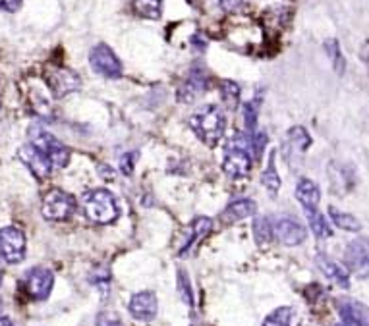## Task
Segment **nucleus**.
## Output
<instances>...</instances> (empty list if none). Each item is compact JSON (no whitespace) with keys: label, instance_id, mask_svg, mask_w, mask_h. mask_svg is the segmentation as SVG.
Listing matches in <instances>:
<instances>
[{"label":"nucleus","instance_id":"f257e3e1","mask_svg":"<svg viewBox=\"0 0 369 326\" xmlns=\"http://www.w3.org/2000/svg\"><path fill=\"white\" fill-rule=\"evenodd\" d=\"M224 114L217 105H207V107L197 108L192 118H189V127L199 140L209 147H215L224 135Z\"/></svg>","mask_w":369,"mask_h":326},{"label":"nucleus","instance_id":"f03ea898","mask_svg":"<svg viewBox=\"0 0 369 326\" xmlns=\"http://www.w3.org/2000/svg\"><path fill=\"white\" fill-rule=\"evenodd\" d=\"M81 206H83V213L91 222L103 224V226L116 222L118 214H120L118 201L108 189H91V191H88L81 199Z\"/></svg>","mask_w":369,"mask_h":326},{"label":"nucleus","instance_id":"7ed1b4c3","mask_svg":"<svg viewBox=\"0 0 369 326\" xmlns=\"http://www.w3.org/2000/svg\"><path fill=\"white\" fill-rule=\"evenodd\" d=\"M249 135L236 133L234 137L227 143V153L222 159V170L230 178H244L251 170V153H249Z\"/></svg>","mask_w":369,"mask_h":326},{"label":"nucleus","instance_id":"20e7f679","mask_svg":"<svg viewBox=\"0 0 369 326\" xmlns=\"http://www.w3.org/2000/svg\"><path fill=\"white\" fill-rule=\"evenodd\" d=\"M29 135H31V143L37 149H41L43 154L47 157L51 167L64 168L70 162V151H68V147L56 140L54 135L43 132L41 127H31Z\"/></svg>","mask_w":369,"mask_h":326},{"label":"nucleus","instance_id":"39448f33","mask_svg":"<svg viewBox=\"0 0 369 326\" xmlns=\"http://www.w3.org/2000/svg\"><path fill=\"white\" fill-rule=\"evenodd\" d=\"M76 211V199L62 189H51L45 199H43V206L41 213L43 219L51 220V222H64L68 220Z\"/></svg>","mask_w":369,"mask_h":326},{"label":"nucleus","instance_id":"423d86ee","mask_svg":"<svg viewBox=\"0 0 369 326\" xmlns=\"http://www.w3.org/2000/svg\"><path fill=\"white\" fill-rule=\"evenodd\" d=\"M89 66L95 73H99L107 80H118L122 78V62L118 61V56L115 54V51L105 45V43H99L91 48L89 53Z\"/></svg>","mask_w":369,"mask_h":326},{"label":"nucleus","instance_id":"0eeeda50","mask_svg":"<svg viewBox=\"0 0 369 326\" xmlns=\"http://www.w3.org/2000/svg\"><path fill=\"white\" fill-rule=\"evenodd\" d=\"M45 80H47L48 91L53 93L54 99H64L66 95L74 93V91H78L81 87L80 75L74 70H70V68H48Z\"/></svg>","mask_w":369,"mask_h":326},{"label":"nucleus","instance_id":"6e6552de","mask_svg":"<svg viewBox=\"0 0 369 326\" xmlns=\"http://www.w3.org/2000/svg\"><path fill=\"white\" fill-rule=\"evenodd\" d=\"M0 257L8 265H18L26 257V233L16 226L0 228Z\"/></svg>","mask_w":369,"mask_h":326},{"label":"nucleus","instance_id":"1a4fd4ad","mask_svg":"<svg viewBox=\"0 0 369 326\" xmlns=\"http://www.w3.org/2000/svg\"><path fill=\"white\" fill-rule=\"evenodd\" d=\"M24 284H26V292L31 300L43 301L53 292L54 274L45 266H35L31 270H27Z\"/></svg>","mask_w":369,"mask_h":326},{"label":"nucleus","instance_id":"9d476101","mask_svg":"<svg viewBox=\"0 0 369 326\" xmlns=\"http://www.w3.org/2000/svg\"><path fill=\"white\" fill-rule=\"evenodd\" d=\"M209 87V78H207V72L203 70L202 66H194L189 70L188 78L182 81V85L178 87V100L184 102V105H189V102H194L199 95H203L207 91Z\"/></svg>","mask_w":369,"mask_h":326},{"label":"nucleus","instance_id":"9b49d317","mask_svg":"<svg viewBox=\"0 0 369 326\" xmlns=\"http://www.w3.org/2000/svg\"><path fill=\"white\" fill-rule=\"evenodd\" d=\"M18 157H20L21 162L31 170V174H33L35 178H39V180H45L48 174H51V170H53V167H51V162H48L47 157H45L43 151L37 149L33 143H26V145H21L20 151H18Z\"/></svg>","mask_w":369,"mask_h":326},{"label":"nucleus","instance_id":"f8f14e48","mask_svg":"<svg viewBox=\"0 0 369 326\" xmlns=\"http://www.w3.org/2000/svg\"><path fill=\"white\" fill-rule=\"evenodd\" d=\"M128 311L137 320H153L159 311V301L153 292H137L130 298Z\"/></svg>","mask_w":369,"mask_h":326},{"label":"nucleus","instance_id":"ddd939ff","mask_svg":"<svg viewBox=\"0 0 369 326\" xmlns=\"http://www.w3.org/2000/svg\"><path fill=\"white\" fill-rule=\"evenodd\" d=\"M273 236H276V240L281 241L282 246L286 247H294V246H300L306 241V228L300 224V222H296L292 219H282L276 222V226L273 228Z\"/></svg>","mask_w":369,"mask_h":326},{"label":"nucleus","instance_id":"4468645a","mask_svg":"<svg viewBox=\"0 0 369 326\" xmlns=\"http://www.w3.org/2000/svg\"><path fill=\"white\" fill-rule=\"evenodd\" d=\"M338 313L348 326H368V311L354 300H338Z\"/></svg>","mask_w":369,"mask_h":326},{"label":"nucleus","instance_id":"2eb2a0df","mask_svg":"<svg viewBox=\"0 0 369 326\" xmlns=\"http://www.w3.org/2000/svg\"><path fill=\"white\" fill-rule=\"evenodd\" d=\"M309 145H311V137H309V133L306 132V127H302V126L290 127L289 133H286V145H284L286 159L290 160L292 154L302 157V154L308 151Z\"/></svg>","mask_w":369,"mask_h":326},{"label":"nucleus","instance_id":"dca6fc26","mask_svg":"<svg viewBox=\"0 0 369 326\" xmlns=\"http://www.w3.org/2000/svg\"><path fill=\"white\" fill-rule=\"evenodd\" d=\"M257 213V205L255 201L251 199H236L232 201L221 214V220L224 224H232V222H238V220L248 219V216H254Z\"/></svg>","mask_w":369,"mask_h":326},{"label":"nucleus","instance_id":"f3484780","mask_svg":"<svg viewBox=\"0 0 369 326\" xmlns=\"http://www.w3.org/2000/svg\"><path fill=\"white\" fill-rule=\"evenodd\" d=\"M296 199L303 206V211H313L319 205L321 191H319L317 184H313L308 178H300L298 186H296Z\"/></svg>","mask_w":369,"mask_h":326},{"label":"nucleus","instance_id":"a211bd4d","mask_svg":"<svg viewBox=\"0 0 369 326\" xmlns=\"http://www.w3.org/2000/svg\"><path fill=\"white\" fill-rule=\"evenodd\" d=\"M344 259L352 270H362V268L365 270L368 268V241H365V238L352 241L344 251Z\"/></svg>","mask_w":369,"mask_h":326},{"label":"nucleus","instance_id":"6ab92c4d","mask_svg":"<svg viewBox=\"0 0 369 326\" xmlns=\"http://www.w3.org/2000/svg\"><path fill=\"white\" fill-rule=\"evenodd\" d=\"M317 266L321 268V273L327 276L329 280H333L335 284H338L341 288H348L350 286V278L348 273L344 270L343 266L335 263V261L327 259L325 255H317Z\"/></svg>","mask_w":369,"mask_h":326},{"label":"nucleus","instance_id":"aec40b11","mask_svg":"<svg viewBox=\"0 0 369 326\" xmlns=\"http://www.w3.org/2000/svg\"><path fill=\"white\" fill-rule=\"evenodd\" d=\"M211 228H213V220L207 219V216H199V219L194 220V224H192V232H189V238L188 241L184 243V247L180 249V255H186L189 253L192 249H194L199 241L205 238V236H209V232H211Z\"/></svg>","mask_w":369,"mask_h":326},{"label":"nucleus","instance_id":"412c9836","mask_svg":"<svg viewBox=\"0 0 369 326\" xmlns=\"http://www.w3.org/2000/svg\"><path fill=\"white\" fill-rule=\"evenodd\" d=\"M300 325V315L294 307H279L273 313L267 315L263 320V326H298Z\"/></svg>","mask_w":369,"mask_h":326},{"label":"nucleus","instance_id":"4be33fe9","mask_svg":"<svg viewBox=\"0 0 369 326\" xmlns=\"http://www.w3.org/2000/svg\"><path fill=\"white\" fill-rule=\"evenodd\" d=\"M132 8L140 18L145 20H161L162 0H132Z\"/></svg>","mask_w":369,"mask_h":326},{"label":"nucleus","instance_id":"5701e85b","mask_svg":"<svg viewBox=\"0 0 369 326\" xmlns=\"http://www.w3.org/2000/svg\"><path fill=\"white\" fill-rule=\"evenodd\" d=\"M329 214L331 220L344 232H360L362 230V222L356 216H352V214L343 213V211H338L335 206H329Z\"/></svg>","mask_w":369,"mask_h":326},{"label":"nucleus","instance_id":"b1692460","mask_svg":"<svg viewBox=\"0 0 369 326\" xmlns=\"http://www.w3.org/2000/svg\"><path fill=\"white\" fill-rule=\"evenodd\" d=\"M306 214H308L309 226H311V230H313V233H316V238L327 240V238L333 236V230H331L329 222H327V219H325V214L319 213L317 209H313V211H306Z\"/></svg>","mask_w":369,"mask_h":326},{"label":"nucleus","instance_id":"393cba45","mask_svg":"<svg viewBox=\"0 0 369 326\" xmlns=\"http://www.w3.org/2000/svg\"><path fill=\"white\" fill-rule=\"evenodd\" d=\"M254 240L259 247H267L271 241H273V224L269 219H259L254 220Z\"/></svg>","mask_w":369,"mask_h":326},{"label":"nucleus","instance_id":"a878e982","mask_svg":"<svg viewBox=\"0 0 369 326\" xmlns=\"http://www.w3.org/2000/svg\"><path fill=\"white\" fill-rule=\"evenodd\" d=\"M221 99H222V102H224V107L229 108V110H236L238 102H240V85L230 80L222 81Z\"/></svg>","mask_w":369,"mask_h":326},{"label":"nucleus","instance_id":"bb28decb","mask_svg":"<svg viewBox=\"0 0 369 326\" xmlns=\"http://www.w3.org/2000/svg\"><path fill=\"white\" fill-rule=\"evenodd\" d=\"M261 182H263V186L267 187L271 194H276V191H279V187H281V178H279V172H276V167H275V153L269 154L267 168L263 170Z\"/></svg>","mask_w":369,"mask_h":326},{"label":"nucleus","instance_id":"cd10ccee","mask_svg":"<svg viewBox=\"0 0 369 326\" xmlns=\"http://www.w3.org/2000/svg\"><path fill=\"white\" fill-rule=\"evenodd\" d=\"M325 51H327V54H329L335 72L338 73V75H343L344 70H346V61H344L343 51H341V47H338V41L336 39L325 41Z\"/></svg>","mask_w":369,"mask_h":326},{"label":"nucleus","instance_id":"c85d7f7f","mask_svg":"<svg viewBox=\"0 0 369 326\" xmlns=\"http://www.w3.org/2000/svg\"><path fill=\"white\" fill-rule=\"evenodd\" d=\"M259 102H261V99H255L246 102V105L242 107L244 122H246V132L248 133H254L255 126H257V110H259Z\"/></svg>","mask_w":369,"mask_h":326},{"label":"nucleus","instance_id":"c756f323","mask_svg":"<svg viewBox=\"0 0 369 326\" xmlns=\"http://www.w3.org/2000/svg\"><path fill=\"white\" fill-rule=\"evenodd\" d=\"M178 290H180V298L184 300V303L192 305L194 303V293H192V284H189L186 270H178Z\"/></svg>","mask_w":369,"mask_h":326},{"label":"nucleus","instance_id":"7c9ffc66","mask_svg":"<svg viewBox=\"0 0 369 326\" xmlns=\"http://www.w3.org/2000/svg\"><path fill=\"white\" fill-rule=\"evenodd\" d=\"M95 326H124V325H122V319L116 313H113V311H103V313L97 315Z\"/></svg>","mask_w":369,"mask_h":326},{"label":"nucleus","instance_id":"2f4dec72","mask_svg":"<svg viewBox=\"0 0 369 326\" xmlns=\"http://www.w3.org/2000/svg\"><path fill=\"white\" fill-rule=\"evenodd\" d=\"M135 160H137V153H135V151L122 154L120 170L124 176H132V172H134V167H135Z\"/></svg>","mask_w":369,"mask_h":326},{"label":"nucleus","instance_id":"473e14b6","mask_svg":"<svg viewBox=\"0 0 369 326\" xmlns=\"http://www.w3.org/2000/svg\"><path fill=\"white\" fill-rule=\"evenodd\" d=\"M219 6L227 14H236L244 8V0H219Z\"/></svg>","mask_w":369,"mask_h":326},{"label":"nucleus","instance_id":"72a5a7b5","mask_svg":"<svg viewBox=\"0 0 369 326\" xmlns=\"http://www.w3.org/2000/svg\"><path fill=\"white\" fill-rule=\"evenodd\" d=\"M21 2L24 0H0V10H4V12H18L21 8Z\"/></svg>","mask_w":369,"mask_h":326},{"label":"nucleus","instance_id":"f704fd0d","mask_svg":"<svg viewBox=\"0 0 369 326\" xmlns=\"http://www.w3.org/2000/svg\"><path fill=\"white\" fill-rule=\"evenodd\" d=\"M192 43H194V47H197L199 51H203V48L207 47V43H205L199 35H194V37H192Z\"/></svg>","mask_w":369,"mask_h":326},{"label":"nucleus","instance_id":"c9c22d12","mask_svg":"<svg viewBox=\"0 0 369 326\" xmlns=\"http://www.w3.org/2000/svg\"><path fill=\"white\" fill-rule=\"evenodd\" d=\"M0 326H14V322L8 317H0Z\"/></svg>","mask_w":369,"mask_h":326},{"label":"nucleus","instance_id":"e433bc0d","mask_svg":"<svg viewBox=\"0 0 369 326\" xmlns=\"http://www.w3.org/2000/svg\"><path fill=\"white\" fill-rule=\"evenodd\" d=\"M2 276H4V273H2V266H0V284H2ZM0 309H2V298H0Z\"/></svg>","mask_w":369,"mask_h":326},{"label":"nucleus","instance_id":"4c0bfd02","mask_svg":"<svg viewBox=\"0 0 369 326\" xmlns=\"http://www.w3.org/2000/svg\"><path fill=\"white\" fill-rule=\"evenodd\" d=\"M336 326H348V325H346V322H338V325H336Z\"/></svg>","mask_w":369,"mask_h":326},{"label":"nucleus","instance_id":"58836bf2","mask_svg":"<svg viewBox=\"0 0 369 326\" xmlns=\"http://www.w3.org/2000/svg\"><path fill=\"white\" fill-rule=\"evenodd\" d=\"M189 4H195V2H197V0H188Z\"/></svg>","mask_w":369,"mask_h":326}]
</instances>
